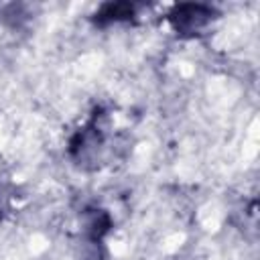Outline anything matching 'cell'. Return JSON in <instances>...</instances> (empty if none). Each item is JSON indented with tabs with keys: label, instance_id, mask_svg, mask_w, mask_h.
Listing matches in <instances>:
<instances>
[{
	"label": "cell",
	"instance_id": "obj_1",
	"mask_svg": "<svg viewBox=\"0 0 260 260\" xmlns=\"http://www.w3.org/2000/svg\"><path fill=\"white\" fill-rule=\"evenodd\" d=\"M211 16V10L205 8V6H199V4H185V6H179L173 14V22L179 30H187V32H193L197 30L199 26H203Z\"/></svg>",
	"mask_w": 260,
	"mask_h": 260
}]
</instances>
